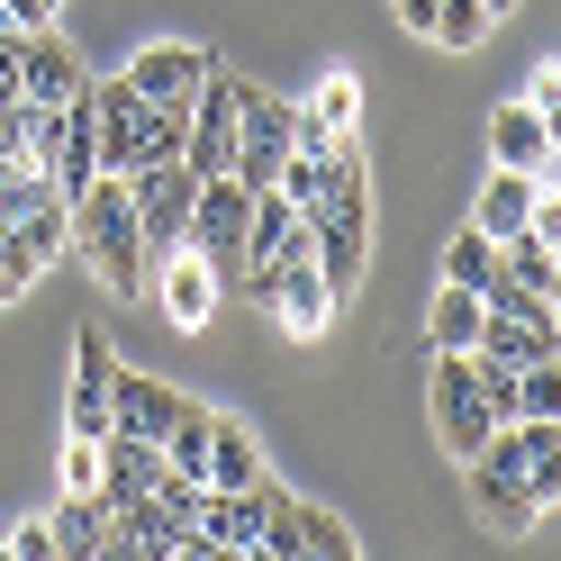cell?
<instances>
[{
  "label": "cell",
  "mask_w": 561,
  "mask_h": 561,
  "mask_svg": "<svg viewBox=\"0 0 561 561\" xmlns=\"http://www.w3.org/2000/svg\"><path fill=\"white\" fill-rule=\"evenodd\" d=\"M64 254H82L100 272V290L136 299L146 290V227H136L127 172H91V191H73V218H64Z\"/></svg>",
  "instance_id": "cell-1"
},
{
  "label": "cell",
  "mask_w": 561,
  "mask_h": 561,
  "mask_svg": "<svg viewBox=\"0 0 561 561\" xmlns=\"http://www.w3.org/2000/svg\"><path fill=\"white\" fill-rule=\"evenodd\" d=\"M308 552L354 561L363 543H354V525H344L335 507H318V499H290V489L272 480V507H263V543H254V561H308Z\"/></svg>",
  "instance_id": "cell-2"
},
{
  "label": "cell",
  "mask_w": 561,
  "mask_h": 561,
  "mask_svg": "<svg viewBox=\"0 0 561 561\" xmlns=\"http://www.w3.org/2000/svg\"><path fill=\"white\" fill-rule=\"evenodd\" d=\"M426 416H435V444L453 453V462H471V453L489 444V426H499V416L480 408L471 354H435V371H426Z\"/></svg>",
  "instance_id": "cell-3"
},
{
  "label": "cell",
  "mask_w": 561,
  "mask_h": 561,
  "mask_svg": "<svg viewBox=\"0 0 561 561\" xmlns=\"http://www.w3.org/2000/svg\"><path fill=\"white\" fill-rule=\"evenodd\" d=\"M127 199H136V227H146V254H172V244L191 236L199 172H191L182 154H163V163H136V172H127Z\"/></svg>",
  "instance_id": "cell-4"
},
{
  "label": "cell",
  "mask_w": 561,
  "mask_h": 561,
  "mask_svg": "<svg viewBox=\"0 0 561 561\" xmlns=\"http://www.w3.org/2000/svg\"><path fill=\"white\" fill-rule=\"evenodd\" d=\"M290 100H272V91H254L244 82V110H236V146H227V172L244 191H272V172H280V154H290Z\"/></svg>",
  "instance_id": "cell-5"
},
{
  "label": "cell",
  "mask_w": 561,
  "mask_h": 561,
  "mask_svg": "<svg viewBox=\"0 0 561 561\" xmlns=\"http://www.w3.org/2000/svg\"><path fill=\"white\" fill-rule=\"evenodd\" d=\"M263 507H272V471L254 480V489H199V507H191V535L208 543V561H254V543H263Z\"/></svg>",
  "instance_id": "cell-6"
},
{
  "label": "cell",
  "mask_w": 561,
  "mask_h": 561,
  "mask_svg": "<svg viewBox=\"0 0 561 561\" xmlns=\"http://www.w3.org/2000/svg\"><path fill=\"white\" fill-rule=\"evenodd\" d=\"M244 208H254V191L236 182V172H199V199H191V254H208L218 272H236L244 254Z\"/></svg>",
  "instance_id": "cell-7"
},
{
  "label": "cell",
  "mask_w": 561,
  "mask_h": 561,
  "mask_svg": "<svg viewBox=\"0 0 561 561\" xmlns=\"http://www.w3.org/2000/svg\"><path fill=\"white\" fill-rule=\"evenodd\" d=\"M290 146H308V154H327L335 136H363V73L354 64H335V73L318 82V100H290Z\"/></svg>",
  "instance_id": "cell-8"
},
{
  "label": "cell",
  "mask_w": 561,
  "mask_h": 561,
  "mask_svg": "<svg viewBox=\"0 0 561 561\" xmlns=\"http://www.w3.org/2000/svg\"><path fill=\"white\" fill-rule=\"evenodd\" d=\"M263 308H280V327H290L299 344H318L327 327H335V290H327V272H318V254H290V263H280L272 272V290H263Z\"/></svg>",
  "instance_id": "cell-9"
},
{
  "label": "cell",
  "mask_w": 561,
  "mask_h": 561,
  "mask_svg": "<svg viewBox=\"0 0 561 561\" xmlns=\"http://www.w3.org/2000/svg\"><path fill=\"white\" fill-rule=\"evenodd\" d=\"M154 299H163V318L182 327V335H199L208 318H218V263L191 254V244H172L163 272H154Z\"/></svg>",
  "instance_id": "cell-10"
},
{
  "label": "cell",
  "mask_w": 561,
  "mask_h": 561,
  "mask_svg": "<svg viewBox=\"0 0 561 561\" xmlns=\"http://www.w3.org/2000/svg\"><path fill=\"white\" fill-rule=\"evenodd\" d=\"M110 335L100 327H82V344H73V390H64V435H110Z\"/></svg>",
  "instance_id": "cell-11"
},
{
  "label": "cell",
  "mask_w": 561,
  "mask_h": 561,
  "mask_svg": "<svg viewBox=\"0 0 561 561\" xmlns=\"http://www.w3.org/2000/svg\"><path fill=\"white\" fill-rule=\"evenodd\" d=\"M127 82H136V100H191V91L208 82V46H191V37H154V46H136Z\"/></svg>",
  "instance_id": "cell-12"
},
{
  "label": "cell",
  "mask_w": 561,
  "mask_h": 561,
  "mask_svg": "<svg viewBox=\"0 0 561 561\" xmlns=\"http://www.w3.org/2000/svg\"><path fill=\"white\" fill-rule=\"evenodd\" d=\"M172 408H182V390H172V380H154V371H127V363H110V426H118V435H154V444H163Z\"/></svg>",
  "instance_id": "cell-13"
},
{
  "label": "cell",
  "mask_w": 561,
  "mask_h": 561,
  "mask_svg": "<svg viewBox=\"0 0 561 561\" xmlns=\"http://www.w3.org/2000/svg\"><path fill=\"white\" fill-rule=\"evenodd\" d=\"M91 82V64L55 37V27H27V46H19V100H73Z\"/></svg>",
  "instance_id": "cell-14"
},
{
  "label": "cell",
  "mask_w": 561,
  "mask_h": 561,
  "mask_svg": "<svg viewBox=\"0 0 561 561\" xmlns=\"http://www.w3.org/2000/svg\"><path fill=\"white\" fill-rule=\"evenodd\" d=\"M263 480V444L236 416H208V453H199V489H254Z\"/></svg>",
  "instance_id": "cell-15"
},
{
  "label": "cell",
  "mask_w": 561,
  "mask_h": 561,
  "mask_svg": "<svg viewBox=\"0 0 561 561\" xmlns=\"http://www.w3.org/2000/svg\"><path fill=\"white\" fill-rule=\"evenodd\" d=\"M462 471H471V499H480V516L499 525V535H535V516H552L516 471H489V462H462Z\"/></svg>",
  "instance_id": "cell-16"
},
{
  "label": "cell",
  "mask_w": 561,
  "mask_h": 561,
  "mask_svg": "<svg viewBox=\"0 0 561 561\" xmlns=\"http://www.w3.org/2000/svg\"><path fill=\"white\" fill-rule=\"evenodd\" d=\"M46 535H55L64 561H100V543H110V507H100L91 489H64L55 516H46Z\"/></svg>",
  "instance_id": "cell-17"
},
{
  "label": "cell",
  "mask_w": 561,
  "mask_h": 561,
  "mask_svg": "<svg viewBox=\"0 0 561 561\" xmlns=\"http://www.w3.org/2000/svg\"><path fill=\"white\" fill-rule=\"evenodd\" d=\"M499 272L516 280V290H535V299H552L561 290V244H543V236H499Z\"/></svg>",
  "instance_id": "cell-18"
},
{
  "label": "cell",
  "mask_w": 561,
  "mask_h": 561,
  "mask_svg": "<svg viewBox=\"0 0 561 561\" xmlns=\"http://www.w3.org/2000/svg\"><path fill=\"white\" fill-rule=\"evenodd\" d=\"M525 208H535V182L499 163V172L480 182V208H471V227H480V236H516V227H525Z\"/></svg>",
  "instance_id": "cell-19"
},
{
  "label": "cell",
  "mask_w": 561,
  "mask_h": 561,
  "mask_svg": "<svg viewBox=\"0 0 561 561\" xmlns=\"http://www.w3.org/2000/svg\"><path fill=\"white\" fill-rule=\"evenodd\" d=\"M426 344H435V354H471V344H480V290H453V280H444L435 308H426Z\"/></svg>",
  "instance_id": "cell-20"
},
{
  "label": "cell",
  "mask_w": 561,
  "mask_h": 561,
  "mask_svg": "<svg viewBox=\"0 0 561 561\" xmlns=\"http://www.w3.org/2000/svg\"><path fill=\"white\" fill-rule=\"evenodd\" d=\"M444 280H453V290H489V280H499V236L462 227V236L444 244Z\"/></svg>",
  "instance_id": "cell-21"
},
{
  "label": "cell",
  "mask_w": 561,
  "mask_h": 561,
  "mask_svg": "<svg viewBox=\"0 0 561 561\" xmlns=\"http://www.w3.org/2000/svg\"><path fill=\"white\" fill-rule=\"evenodd\" d=\"M471 380H480V408L499 416H525V363H489V354H471Z\"/></svg>",
  "instance_id": "cell-22"
},
{
  "label": "cell",
  "mask_w": 561,
  "mask_h": 561,
  "mask_svg": "<svg viewBox=\"0 0 561 561\" xmlns=\"http://www.w3.org/2000/svg\"><path fill=\"white\" fill-rule=\"evenodd\" d=\"M489 27H499V19H489V0H435V27H426V37L462 55V46H480V37H489Z\"/></svg>",
  "instance_id": "cell-23"
},
{
  "label": "cell",
  "mask_w": 561,
  "mask_h": 561,
  "mask_svg": "<svg viewBox=\"0 0 561 561\" xmlns=\"http://www.w3.org/2000/svg\"><path fill=\"white\" fill-rule=\"evenodd\" d=\"M64 489H100V444L91 435H64Z\"/></svg>",
  "instance_id": "cell-24"
},
{
  "label": "cell",
  "mask_w": 561,
  "mask_h": 561,
  "mask_svg": "<svg viewBox=\"0 0 561 561\" xmlns=\"http://www.w3.org/2000/svg\"><path fill=\"white\" fill-rule=\"evenodd\" d=\"M525 110H535V118H552V127H561V64H543V73L525 82Z\"/></svg>",
  "instance_id": "cell-25"
},
{
  "label": "cell",
  "mask_w": 561,
  "mask_h": 561,
  "mask_svg": "<svg viewBox=\"0 0 561 561\" xmlns=\"http://www.w3.org/2000/svg\"><path fill=\"white\" fill-rule=\"evenodd\" d=\"M0 552H10V561H55V535H46V525H19Z\"/></svg>",
  "instance_id": "cell-26"
},
{
  "label": "cell",
  "mask_w": 561,
  "mask_h": 561,
  "mask_svg": "<svg viewBox=\"0 0 561 561\" xmlns=\"http://www.w3.org/2000/svg\"><path fill=\"white\" fill-rule=\"evenodd\" d=\"M0 19L10 27H55V0H0Z\"/></svg>",
  "instance_id": "cell-27"
},
{
  "label": "cell",
  "mask_w": 561,
  "mask_h": 561,
  "mask_svg": "<svg viewBox=\"0 0 561 561\" xmlns=\"http://www.w3.org/2000/svg\"><path fill=\"white\" fill-rule=\"evenodd\" d=\"M390 10H399V19L416 27V37H426V27H435V0H390Z\"/></svg>",
  "instance_id": "cell-28"
},
{
  "label": "cell",
  "mask_w": 561,
  "mask_h": 561,
  "mask_svg": "<svg viewBox=\"0 0 561 561\" xmlns=\"http://www.w3.org/2000/svg\"><path fill=\"white\" fill-rule=\"evenodd\" d=\"M19 299H27V280L10 272V254H0V308H19Z\"/></svg>",
  "instance_id": "cell-29"
},
{
  "label": "cell",
  "mask_w": 561,
  "mask_h": 561,
  "mask_svg": "<svg viewBox=\"0 0 561 561\" xmlns=\"http://www.w3.org/2000/svg\"><path fill=\"white\" fill-rule=\"evenodd\" d=\"M507 10H516V0H489V19H507Z\"/></svg>",
  "instance_id": "cell-30"
},
{
  "label": "cell",
  "mask_w": 561,
  "mask_h": 561,
  "mask_svg": "<svg viewBox=\"0 0 561 561\" xmlns=\"http://www.w3.org/2000/svg\"><path fill=\"white\" fill-rule=\"evenodd\" d=\"M55 10H64V0H55Z\"/></svg>",
  "instance_id": "cell-31"
}]
</instances>
